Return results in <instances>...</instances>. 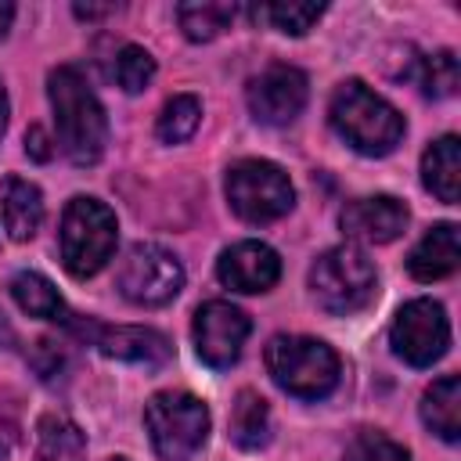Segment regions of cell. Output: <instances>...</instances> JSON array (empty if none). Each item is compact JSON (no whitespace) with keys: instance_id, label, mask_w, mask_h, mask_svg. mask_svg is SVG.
<instances>
[{"instance_id":"cell-28","label":"cell","mask_w":461,"mask_h":461,"mask_svg":"<svg viewBox=\"0 0 461 461\" xmlns=\"http://www.w3.org/2000/svg\"><path fill=\"white\" fill-rule=\"evenodd\" d=\"M25 155L36 158V162H47V158L54 155V140L47 137L43 126H29V130H25Z\"/></svg>"},{"instance_id":"cell-5","label":"cell","mask_w":461,"mask_h":461,"mask_svg":"<svg viewBox=\"0 0 461 461\" xmlns=\"http://www.w3.org/2000/svg\"><path fill=\"white\" fill-rule=\"evenodd\" d=\"M375 288H378L375 263L357 245H335L321 252L317 263L310 267V292L317 306L335 317H349L364 310L375 299Z\"/></svg>"},{"instance_id":"cell-31","label":"cell","mask_w":461,"mask_h":461,"mask_svg":"<svg viewBox=\"0 0 461 461\" xmlns=\"http://www.w3.org/2000/svg\"><path fill=\"white\" fill-rule=\"evenodd\" d=\"M4 130H7V90L0 83V137H4Z\"/></svg>"},{"instance_id":"cell-7","label":"cell","mask_w":461,"mask_h":461,"mask_svg":"<svg viewBox=\"0 0 461 461\" xmlns=\"http://www.w3.org/2000/svg\"><path fill=\"white\" fill-rule=\"evenodd\" d=\"M227 202L241 220L270 223L295 205V187L277 162L241 158L227 169Z\"/></svg>"},{"instance_id":"cell-3","label":"cell","mask_w":461,"mask_h":461,"mask_svg":"<svg viewBox=\"0 0 461 461\" xmlns=\"http://www.w3.org/2000/svg\"><path fill=\"white\" fill-rule=\"evenodd\" d=\"M267 371L277 389L299 400H324L339 385V357L310 335H274L267 342Z\"/></svg>"},{"instance_id":"cell-27","label":"cell","mask_w":461,"mask_h":461,"mask_svg":"<svg viewBox=\"0 0 461 461\" xmlns=\"http://www.w3.org/2000/svg\"><path fill=\"white\" fill-rule=\"evenodd\" d=\"M346 461H411V454L385 432H357L346 447Z\"/></svg>"},{"instance_id":"cell-29","label":"cell","mask_w":461,"mask_h":461,"mask_svg":"<svg viewBox=\"0 0 461 461\" xmlns=\"http://www.w3.org/2000/svg\"><path fill=\"white\" fill-rule=\"evenodd\" d=\"M72 11H76L79 18H101V14H112L115 7H112V4H104V7H94V4H76Z\"/></svg>"},{"instance_id":"cell-26","label":"cell","mask_w":461,"mask_h":461,"mask_svg":"<svg viewBox=\"0 0 461 461\" xmlns=\"http://www.w3.org/2000/svg\"><path fill=\"white\" fill-rule=\"evenodd\" d=\"M151 79H155V58L137 43L119 47V54H115V83L126 94H140Z\"/></svg>"},{"instance_id":"cell-14","label":"cell","mask_w":461,"mask_h":461,"mask_svg":"<svg viewBox=\"0 0 461 461\" xmlns=\"http://www.w3.org/2000/svg\"><path fill=\"white\" fill-rule=\"evenodd\" d=\"M342 230L349 238L371 241V245H385L396 241L407 227V205L393 194H371V198H353L346 202L342 216H339Z\"/></svg>"},{"instance_id":"cell-23","label":"cell","mask_w":461,"mask_h":461,"mask_svg":"<svg viewBox=\"0 0 461 461\" xmlns=\"http://www.w3.org/2000/svg\"><path fill=\"white\" fill-rule=\"evenodd\" d=\"M418 86L425 97L432 101H443V97H454L457 86H461V65H457V54L454 50H432L418 61V72H414Z\"/></svg>"},{"instance_id":"cell-21","label":"cell","mask_w":461,"mask_h":461,"mask_svg":"<svg viewBox=\"0 0 461 461\" xmlns=\"http://www.w3.org/2000/svg\"><path fill=\"white\" fill-rule=\"evenodd\" d=\"M11 295L14 303L29 313V317H40V321H68L65 313V299L58 295V288L36 274V270H22L11 277Z\"/></svg>"},{"instance_id":"cell-2","label":"cell","mask_w":461,"mask_h":461,"mask_svg":"<svg viewBox=\"0 0 461 461\" xmlns=\"http://www.w3.org/2000/svg\"><path fill=\"white\" fill-rule=\"evenodd\" d=\"M331 126L360 155H389L403 137V115L360 79L331 94Z\"/></svg>"},{"instance_id":"cell-24","label":"cell","mask_w":461,"mask_h":461,"mask_svg":"<svg viewBox=\"0 0 461 461\" xmlns=\"http://www.w3.org/2000/svg\"><path fill=\"white\" fill-rule=\"evenodd\" d=\"M324 14V4H299V0H281V4H259L252 7L256 22H267L270 29L285 32V36H303L310 32V25Z\"/></svg>"},{"instance_id":"cell-20","label":"cell","mask_w":461,"mask_h":461,"mask_svg":"<svg viewBox=\"0 0 461 461\" xmlns=\"http://www.w3.org/2000/svg\"><path fill=\"white\" fill-rule=\"evenodd\" d=\"M86 450L83 429L65 414H43L36 421V457L40 461H79Z\"/></svg>"},{"instance_id":"cell-8","label":"cell","mask_w":461,"mask_h":461,"mask_svg":"<svg viewBox=\"0 0 461 461\" xmlns=\"http://www.w3.org/2000/svg\"><path fill=\"white\" fill-rule=\"evenodd\" d=\"M184 288V267L180 259L155 245V241H137L122 267H119V292L137 303V306H166L180 295Z\"/></svg>"},{"instance_id":"cell-17","label":"cell","mask_w":461,"mask_h":461,"mask_svg":"<svg viewBox=\"0 0 461 461\" xmlns=\"http://www.w3.org/2000/svg\"><path fill=\"white\" fill-rule=\"evenodd\" d=\"M457 180H461V140L454 133L429 144L421 155V184L447 205L457 202Z\"/></svg>"},{"instance_id":"cell-1","label":"cell","mask_w":461,"mask_h":461,"mask_svg":"<svg viewBox=\"0 0 461 461\" xmlns=\"http://www.w3.org/2000/svg\"><path fill=\"white\" fill-rule=\"evenodd\" d=\"M47 97L54 108L58 148L72 166H94L108 144V119L76 65H58L47 76Z\"/></svg>"},{"instance_id":"cell-13","label":"cell","mask_w":461,"mask_h":461,"mask_svg":"<svg viewBox=\"0 0 461 461\" xmlns=\"http://www.w3.org/2000/svg\"><path fill=\"white\" fill-rule=\"evenodd\" d=\"M216 277H220V285L234 288V292H245V295L270 292L281 277V259L263 241H238V245L220 252Z\"/></svg>"},{"instance_id":"cell-30","label":"cell","mask_w":461,"mask_h":461,"mask_svg":"<svg viewBox=\"0 0 461 461\" xmlns=\"http://www.w3.org/2000/svg\"><path fill=\"white\" fill-rule=\"evenodd\" d=\"M11 22H14V4H7V0H0V40L7 36V29H11Z\"/></svg>"},{"instance_id":"cell-19","label":"cell","mask_w":461,"mask_h":461,"mask_svg":"<svg viewBox=\"0 0 461 461\" xmlns=\"http://www.w3.org/2000/svg\"><path fill=\"white\" fill-rule=\"evenodd\" d=\"M230 439L241 450H259L270 443V407L256 389H241L230 407Z\"/></svg>"},{"instance_id":"cell-33","label":"cell","mask_w":461,"mask_h":461,"mask_svg":"<svg viewBox=\"0 0 461 461\" xmlns=\"http://www.w3.org/2000/svg\"><path fill=\"white\" fill-rule=\"evenodd\" d=\"M115 461H122V457H115Z\"/></svg>"},{"instance_id":"cell-6","label":"cell","mask_w":461,"mask_h":461,"mask_svg":"<svg viewBox=\"0 0 461 461\" xmlns=\"http://www.w3.org/2000/svg\"><path fill=\"white\" fill-rule=\"evenodd\" d=\"M144 429L162 461H187L209 436V407L184 389H166L148 400Z\"/></svg>"},{"instance_id":"cell-11","label":"cell","mask_w":461,"mask_h":461,"mask_svg":"<svg viewBox=\"0 0 461 461\" xmlns=\"http://www.w3.org/2000/svg\"><path fill=\"white\" fill-rule=\"evenodd\" d=\"M249 328L252 324L238 306H230L223 299H209L194 310V324H191L194 349L209 367H230L241 357Z\"/></svg>"},{"instance_id":"cell-32","label":"cell","mask_w":461,"mask_h":461,"mask_svg":"<svg viewBox=\"0 0 461 461\" xmlns=\"http://www.w3.org/2000/svg\"><path fill=\"white\" fill-rule=\"evenodd\" d=\"M4 457H7V443H0V461H4Z\"/></svg>"},{"instance_id":"cell-16","label":"cell","mask_w":461,"mask_h":461,"mask_svg":"<svg viewBox=\"0 0 461 461\" xmlns=\"http://www.w3.org/2000/svg\"><path fill=\"white\" fill-rule=\"evenodd\" d=\"M0 220L14 241H29L43 223V194L22 176L0 180Z\"/></svg>"},{"instance_id":"cell-15","label":"cell","mask_w":461,"mask_h":461,"mask_svg":"<svg viewBox=\"0 0 461 461\" xmlns=\"http://www.w3.org/2000/svg\"><path fill=\"white\" fill-rule=\"evenodd\" d=\"M461 259V241H457V223H436L425 230V238L411 249L407 270L414 281H439L457 270Z\"/></svg>"},{"instance_id":"cell-10","label":"cell","mask_w":461,"mask_h":461,"mask_svg":"<svg viewBox=\"0 0 461 461\" xmlns=\"http://www.w3.org/2000/svg\"><path fill=\"white\" fill-rule=\"evenodd\" d=\"M72 331L94 346L97 353L112 357V360H126V364H144V367H158L173 357V346L162 331L155 328H140V324H97V321H79L72 324Z\"/></svg>"},{"instance_id":"cell-25","label":"cell","mask_w":461,"mask_h":461,"mask_svg":"<svg viewBox=\"0 0 461 461\" xmlns=\"http://www.w3.org/2000/svg\"><path fill=\"white\" fill-rule=\"evenodd\" d=\"M198 122H202V101L194 94H176L166 101V108L155 122V133L166 144H184L198 130Z\"/></svg>"},{"instance_id":"cell-22","label":"cell","mask_w":461,"mask_h":461,"mask_svg":"<svg viewBox=\"0 0 461 461\" xmlns=\"http://www.w3.org/2000/svg\"><path fill=\"white\" fill-rule=\"evenodd\" d=\"M234 14H238V7L227 4V0H191V4L176 7V22H180L184 36L194 40V43L216 40L223 29H230Z\"/></svg>"},{"instance_id":"cell-9","label":"cell","mask_w":461,"mask_h":461,"mask_svg":"<svg viewBox=\"0 0 461 461\" xmlns=\"http://www.w3.org/2000/svg\"><path fill=\"white\" fill-rule=\"evenodd\" d=\"M393 353L411 367H432L450 346V321L436 299H411L389 328Z\"/></svg>"},{"instance_id":"cell-18","label":"cell","mask_w":461,"mask_h":461,"mask_svg":"<svg viewBox=\"0 0 461 461\" xmlns=\"http://www.w3.org/2000/svg\"><path fill=\"white\" fill-rule=\"evenodd\" d=\"M421 421L447 443L461 439V378L457 375H443L429 385L421 400Z\"/></svg>"},{"instance_id":"cell-12","label":"cell","mask_w":461,"mask_h":461,"mask_svg":"<svg viewBox=\"0 0 461 461\" xmlns=\"http://www.w3.org/2000/svg\"><path fill=\"white\" fill-rule=\"evenodd\" d=\"M306 97H310V83L292 65H270V68H263L249 83V90H245L249 112L259 122H267V126H288L292 119H299V112L306 108Z\"/></svg>"},{"instance_id":"cell-4","label":"cell","mask_w":461,"mask_h":461,"mask_svg":"<svg viewBox=\"0 0 461 461\" xmlns=\"http://www.w3.org/2000/svg\"><path fill=\"white\" fill-rule=\"evenodd\" d=\"M115 212L90 198V194H76L65 212H61V263L72 277H94L115 252Z\"/></svg>"}]
</instances>
